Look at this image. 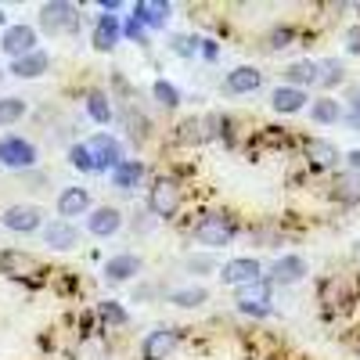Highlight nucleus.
I'll return each instance as SVG.
<instances>
[{
    "label": "nucleus",
    "mask_w": 360,
    "mask_h": 360,
    "mask_svg": "<svg viewBox=\"0 0 360 360\" xmlns=\"http://www.w3.org/2000/svg\"><path fill=\"white\" fill-rule=\"evenodd\" d=\"M342 119L349 123V130H360V90H356V94L349 98V108L342 112Z\"/></svg>",
    "instance_id": "38"
},
{
    "label": "nucleus",
    "mask_w": 360,
    "mask_h": 360,
    "mask_svg": "<svg viewBox=\"0 0 360 360\" xmlns=\"http://www.w3.org/2000/svg\"><path fill=\"white\" fill-rule=\"evenodd\" d=\"M141 270H144V259H141L137 252H119V256L105 259L101 274H105L108 285H127V281H134V278L141 274Z\"/></svg>",
    "instance_id": "10"
},
{
    "label": "nucleus",
    "mask_w": 360,
    "mask_h": 360,
    "mask_svg": "<svg viewBox=\"0 0 360 360\" xmlns=\"http://www.w3.org/2000/svg\"><path fill=\"white\" fill-rule=\"evenodd\" d=\"M123 37H130V40H137V44H148V33H144V25H137L134 18H127V22H123Z\"/></svg>",
    "instance_id": "39"
},
{
    "label": "nucleus",
    "mask_w": 360,
    "mask_h": 360,
    "mask_svg": "<svg viewBox=\"0 0 360 360\" xmlns=\"http://www.w3.org/2000/svg\"><path fill=\"white\" fill-rule=\"evenodd\" d=\"M169 15H173V8L162 4V0H141V4H134V15L130 18L137 25H148V29H162L169 22Z\"/></svg>",
    "instance_id": "18"
},
{
    "label": "nucleus",
    "mask_w": 360,
    "mask_h": 360,
    "mask_svg": "<svg viewBox=\"0 0 360 360\" xmlns=\"http://www.w3.org/2000/svg\"><path fill=\"white\" fill-rule=\"evenodd\" d=\"M0 25H4V29H8V15H4V11H0Z\"/></svg>",
    "instance_id": "44"
},
{
    "label": "nucleus",
    "mask_w": 360,
    "mask_h": 360,
    "mask_svg": "<svg viewBox=\"0 0 360 360\" xmlns=\"http://www.w3.org/2000/svg\"><path fill=\"white\" fill-rule=\"evenodd\" d=\"M0 224L15 234H33V231H44V209L40 205H29V202H15L0 213Z\"/></svg>",
    "instance_id": "7"
},
{
    "label": "nucleus",
    "mask_w": 360,
    "mask_h": 360,
    "mask_svg": "<svg viewBox=\"0 0 360 360\" xmlns=\"http://www.w3.org/2000/svg\"><path fill=\"white\" fill-rule=\"evenodd\" d=\"M176 342H180V332H176V328H155V332L144 335L141 356H144V360H169V353L176 349Z\"/></svg>",
    "instance_id": "14"
},
{
    "label": "nucleus",
    "mask_w": 360,
    "mask_h": 360,
    "mask_svg": "<svg viewBox=\"0 0 360 360\" xmlns=\"http://www.w3.org/2000/svg\"><path fill=\"white\" fill-rule=\"evenodd\" d=\"M310 115H314V123L332 127V123H339V119H342V105H339L332 94H324V98L310 101Z\"/></svg>",
    "instance_id": "27"
},
{
    "label": "nucleus",
    "mask_w": 360,
    "mask_h": 360,
    "mask_svg": "<svg viewBox=\"0 0 360 360\" xmlns=\"http://www.w3.org/2000/svg\"><path fill=\"white\" fill-rule=\"evenodd\" d=\"M79 25V8L76 4H62V0H51V4L40 8V29L51 37H62V33H76Z\"/></svg>",
    "instance_id": "5"
},
{
    "label": "nucleus",
    "mask_w": 360,
    "mask_h": 360,
    "mask_svg": "<svg viewBox=\"0 0 360 360\" xmlns=\"http://www.w3.org/2000/svg\"><path fill=\"white\" fill-rule=\"evenodd\" d=\"M169 303L176 310H198L209 303V288L205 285H184V288H173L169 292Z\"/></svg>",
    "instance_id": "22"
},
{
    "label": "nucleus",
    "mask_w": 360,
    "mask_h": 360,
    "mask_svg": "<svg viewBox=\"0 0 360 360\" xmlns=\"http://www.w3.org/2000/svg\"><path fill=\"white\" fill-rule=\"evenodd\" d=\"M234 234H238V224H234L227 213H205V217H198V224H195V242L205 245V249H224V245H231Z\"/></svg>",
    "instance_id": "1"
},
{
    "label": "nucleus",
    "mask_w": 360,
    "mask_h": 360,
    "mask_svg": "<svg viewBox=\"0 0 360 360\" xmlns=\"http://www.w3.org/2000/svg\"><path fill=\"white\" fill-rule=\"evenodd\" d=\"M127 224V217L119 213L115 205H98V209H90V217H86V234H94V238H112L119 234Z\"/></svg>",
    "instance_id": "11"
},
{
    "label": "nucleus",
    "mask_w": 360,
    "mask_h": 360,
    "mask_svg": "<svg viewBox=\"0 0 360 360\" xmlns=\"http://www.w3.org/2000/svg\"><path fill=\"white\" fill-rule=\"evenodd\" d=\"M44 245L54 252H72L79 245V227L72 220H51L44 224Z\"/></svg>",
    "instance_id": "13"
},
{
    "label": "nucleus",
    "mask_w": 360,
    "mask_h": 360,
    "mask_svg": "<svg viewBox=\"0 0 360 360\" xmlns=\"http://www.w3.org/2000/svg\"><path fill=\"white\" fill-rule=\"evenodd\" d=\"M101 8H105V11H119L123 4H119V0H101Z\"/></svg>",
    "instance_id": "43"
},
{
    "label": "nucleus",
    "mask_w": 360,
    "mask_h": 360,
    "mask_svg": "<svg viewBox=\"0 0 360 360\" xmlns=\"http://www.w3.org/2000/svg\"><path fill=\"white\" fill-rule=\"evenodd\" d=\"M310 83H317V62H292L285 69V86H295V90H307Z\"/></svg>",
    "instance_id": "25"
},
{
    "label": "nucleus",
    "mask_w": 360,
    "mask_h": 360,
    "mask_svg": "<svg viewBox=\"0 0 360 360\" xmlns=\"http://www.w3.org/2000/svg\"><path fill=\"white\" fill-rule=\"evenodd\" d=\"M37 44H40L37 29L25 25V22H15V25H8V29H0V51H4V58H11V62H15V58L33 54Z\"/></svg>",
    "instance_id": "6"
},
{
    "label": "nucleus",
    "mask_w": 360,
    "mask_h": 360,
    "mask_svg": "<svg viewBox=\"0 0 360 360\" xmlns=\"http://www.w3.org/2000/svg\"><path fill=\"white\" fill-rule=\"evenodd\" d=\"M98 314H101V321H105L108 328H123V324L130 321L127 307H123V303H115V299H105V303H98Z\"/></svg>",
    "instance_id": "32"
},
{
    "label": "nucleus",
    "mask_w": 360,
    "mask_h": 360,
    "mask_svg": "<svg viewBox=\"0 0 360 360\" xmlns=\"http://www.w3.org/2000/svg\"><path fill=\"white\" fill-rule=\"evenodd\" d=\"M169 51H173L176 58H191V54H198V40L188 37V33H176V37L169 40Z\"/></svg>",
    "instance_id": "35"
},
{
    "label": "nucleus",
    "mask_w": 360,
    "mask_h": 360,
    "mask_svg": "<svg viewBox=\"0 0 360 360\" xmlns=\"http://www.w3.org/2000/svg\"><path fill=\"white\" fill-rule=\"evenodd\" d=\"M307 90H295V86H274V94H270V108L281 112V115H295V112H303L307 108Z\"/></svg>",
    "instance_id": "21"
},
{
    "label": "nucleus",
    "mask_w": 360,
    "mask_h": 360,
    "mask_svg": "<svg viewBox=\"0 0 360 360\" xmlns=\"http://www.w3.org/2000/svg\"><path fill=\"white\" fill-rule=\"evenodd\" d=\"M0 270H4V274H11V278H29V274L37 270V259L25 256V252H18V249H8V252H0Z\"/></svg>",
    "instance_id": "23"
},
{
    "label": "nucleus",
    "mask_w": 360,
    "mask_h": 360,
    "mask_svg": "<svg viewBox=\"0 0 360 360\" xmlns=\"http://www.w3.org/2000/svg\"><path fill=\"white\" fill-rule=\"evenodd\" d=\"M198 54L205 58V62H217V58H220V47H217V40H198Z\"/></svg>",
    "instance_id": "40"
},
{
    "label": "nucleus",
    "mask_w": 360,
    "mask_h": 360,
    "mask_svg": "<svg viewBox=\"0 0 360 360\" xmlns=\"http://www.w3.org/2000/svg\"><path fill=\"white\" fill-rule=\"evenodd\" d=\"M292 37H295V33H292L288 25H278V29H270L266 47H270V51H281V47H288V44H292Z\"/></svg>",
    "instance_id": "36"
},
{
    "label": "nucleus",
    "mask_w": 360,
    "mask_h": 360,
    "mask_svg": "<svg viewBox=\"0 0 360 360\" xmlns=\"http://www.w3.org/2000/svg\"><path fill=\"white\" fill-rule=\"evenodd\" d=\"M108 353H105V346L98 342V339H86L83 346H79V353H76V360H105Z\"/></svg>",
    "instance_id": "37"
},
{
    "label": "nucleus",
    "mask_w": 360,
    "mask_h": 360,
    "mask_svg": "<svg viewBox=\"0 0 360 360\" xmlns=\"http://www.w3.org/2000/svg\"><path fill=\"white\" fill-rule=\"evenodd\" d=\"M346 162H349V173H360V152H349Z\"/></svg>",
    "instance_id": "42"
},
{
    "label": "nucleus",
    "mask_w": 360,
    "mask_h": 360,
    "mask_svg": "<svg viewBox=\"0 0 360 360\" xmlns=\"http://www.w3.org/2000/svg\"><path fill=\"white\" fill-rule=\"evenodd\" d=\"M317 83H321L324 90H332V86L346 83V69H342L339 58H324V62L317 65Z\"/></svg>",
    "instance_id": "29"
},
{
    "label": "nucleus",
    "mask_w": 360,
    "mask_h": 360,
    "mask_svg": "<svg viewBox=\"0 0 360 360\" xmlns=\"http://www.w3.org/2000/svg\"><path fill=\"white\" fill-rule=\"evenodd\" d=\"M176 209H180V184L173 176H155L152 188H148V213L159 220H169L176 217Z\"/></svg>",
    "instance_id": "4"
},
{
    "label": "nucleus",
    "mask_w": 360,
    "mask_h": 360,
    "mask_svg": "<svg viewBox=\"0 0 360 360\" xmlns=\"http://www.w3.org/2000/svg\"><path fill=\"white\" fill-rule=\"evenodd\" d=\"M86 115L94 119V123H101V127L112 123V105H108V94H105L101 86H94V90L86 94Z\"/></svg>",
    "instance_id": "28"
},
{
    "label": "nucleus",
    "mask_w": 360,
    "mask_h": 360,
    "mask_svg": "<svg viewBox=\"0 0 360 360\" xmlns=\"http://www.w3.org/2000/svg\"><path fill=\"white\" fill-rule=\"evenodd\" d=\"M307 159L314 162V166H321V169H328V166H335L342 155H339V148L332 144V141H321V137H310L307 141Z\"/></svg>",
    "instance_id": "24"
},
{
    "label": "nucleus",
    "mask_w": 360,
    "mask_h": 360,
    "mask_svg": "<svg viewBox=\"0 0 360 360\" xmlns=\"http://www.w3.org/2000/svg\"><path fill=\"white\" fill-rule=\"evenodd\" d=\"M0 79H4V69H0Z\"/></svg>",
    "instance_id": "45"
},
{
    "label": "nucleus",
    "mask_w": 360,
    "mask_h": 360,
    "mask_svg": "<svg viewBox=\"0 0 360 360\" xmlns=\"http://www.w3.org/2000/svg\"><path fill=\"white\" fill-rule=\"evenodd\" d=\"M40 162V148L33 141H25L18 134L0 137V166L4 169H33Z\"/></svg>",
    "instance_id": "2"
},
{
    "label": "nucleus",
    "mask_w": 360,
    "mask_h": 360,
    "mask_svg": "<svg viewBox=\"0 0 360 360\" xmlns=\"http://www.w3.org/2000/svg\"><path fill=\"white\" fill-rule=\"evenodd\" d=\"M152 98H155L162 108H176L180 101H184V94H180V86H173L169 79H155V83H152Z\"/></svg>",
    "instance_id": "30"
},
{
    "label": "nucleus",
    "mask_w": 360,
    "mask_h": 360,
    "mask_svg": "<svg viewBox=\"0 0 360 360\" xmlns=\"http://www.w3.org/2000/svg\"><path fill=\"white\" fill-rule=\"evenodd\" d=\"M234 307L238 314H249V317H270V281H252L245 288H238L234 295Z\"/></svg>",
    "instance_id": "8"
},
{
    "label": "nucleus",
    "mask_w": 360,
    "mask_h": 360,
    "mask_svg": "<svg viewBox=\"0 0 360 360\" xmlns=\"http://www.w3.org/2000/svg\"><path fill=\"white\" fill-rule=\"evenodd\" d=\"M263 86V72L256 65H238L224 76V90L227 94H256Z\"/></svg>",
    "instance_id": "16"
},
{
    "label": "nucleus",
    "mask_w": 360,
    "mask_h": 360,
    "mask_svg": "<svg viewBox=\"0 0 360 360\" xmlns=\"http://www.w3.org/2000/svg\"><path fill=\"white\" fill-rule=\"evenodd\" d=\"M47 69H51V54L44 47H37L33 54L15 58V62H11V76H18V79H40Z\"/></svg>",
    "instance_id": "19"
},
{
    "label": "nucleus",
    "mask_w": 360,
    "mask_h": 360,
    "mask_svg": "<svg viewBox=\"0 0 360 360\" xmlns=\"http://www.w3.org/2000/svg\"><path fill=\"white\" fill-rule=\"evenodd\" d=\"M69 159H72V166H76L79 173H98V162L90 159V152H86V148H83V141L69 148Z\"/></svg>",
    "instance_id": "34"
},
{
    "label": "nucleus",
    "mask_w": 360,
    "mask_h": 360,
    "mask_svg": "<svg viewBox=\"0 0 360 360\" xmlns=\"http://www.w3.org/2000/svg\"><path fill=\"white\" fill-rule=\"evenodd\" d=\"M83 148L90 152V159L98 162V173H112L119 162L127 159V152H123V144H119V137L115 134H108V130H98V134H90L86 141H83Z\"/></svg>",
    "instance_id": "3"
},
{
    "label": "nucleus",
    "mask_w": 360,
    "mask_h": 360,
    "mask_svg": "<svg viewBox=\"0 0 360 360\" xmlns=\"http://www.w3.org/2000/svg\"><path fill=\"white\" fill-rule=\"evenodd\" d=\"M184 266H188V274H213L217 259L209 256V252H191V256L184 259Z\"/></svg>",
    "instance_id": "33"
},
{
    "label": "nucleus",
    "mask_w": 360,
    "mask_h": 360,
    "mask_svg": "<svg viewBox=\"0 0 360 360\" xmlns=\"http://www.w3.org/2000/svg\"><path fill=\"white\" fill-rule=\"evenodd\" d=\"M123 40V22L115 15H98L94 18V29H90V44L98 51H115V44Z\"/></svg>",
    "instance_id": "15"
},
{
    "label": "nucleus",
    "mask_w": 360,
    "mask_h": 360,
    "mask_svg": "<svg viewBox=\"0 0 360 360\" xmlns=\"http://www.w3.org/2000/svg\"><path fill=\"white\" fill-rule=\"evenodd\" d=\"M332 198L342 202V205H356V202H360V173H342V176H335Z\"/></svg>",
    "instance_id": "26"
},
{
    "label": "nucleus",
    "mask_w": 360,
    "mask_h": 360,
    "mask_svg": "<svg viewBox=\"0 0 360 360\" xmlns=\"http://www.w3.org/2000/svg\"><path fill=\"white\" fill-rule=\"evenodd\" d=\"M310 274V266H307V259L303 256H295V252H288V256H278L274 263H270V285H295V281H303Z\"/></svg>",
    "instance_id": "12"
},
{
    "label": "nucleus",
    "mask_w": 360,
    "mask_h": 360,
    "mask_svg": "<svg viewBox=\"0 0 360 360\" xmlns=\"http://www.w3.org/2000/svg\"><path fill=\"white\" fill-rule=\"evenodd\" d=\"M90 213V191L86 188H62L58 195V220H72V217H86Z\"/></svg>",
    "instance_id": "17"
},
{
    "label": "nucleus",
    "mask_w": 360,
    "mask_h": 360,
    "mask_svg": "<svg viewBox=\"0 0 360 360\" xmlns=\"http://www.w3.org/2000/svg\"><path fill=\"white\" fill-rule=\"evenodd\" d=\"M144 176H148V166L141 159H123V162L112 169V184L123 188V191H137L144 184Z\"/></svg>",
    "instance_id": "20"
},
{
    "label": "nucleus",
    "mask_w": 360,
    "mask_h": 360,
    "mask_svg": "<svg viewBox=\"0 0 360 360\" xmlns=\"http://www.w3.org/2000/svg\"><path fill=\"white\" fill-rule=\"evenodd\" d=\"M346 47H349L353 54H360V29H353V33L346 37Z\"/></svg>",
    "instance_id": "41"
},
{
    "label": "nucleus",
    "mask_w": 360,
    "mask_h": 360,
    "mask_svg": "<svg viewBox=\"0 0 360 360\" xmlns=\"http://www.w3.org/2000/svg\"><path fill=\"white\" fill-rule=\"evenodd\" d=\"M220 281L231 285V288H245L252 281H263V266L252 256H238V259H231V263L220 266Z\"/></svg>",
    "instance_id": "9"
},
{
    "label": "nucleus",
    "mask_w": 360,
    "mask_h": 360,
    "mask_svg": "<svg viewBox=\"0 0 360 360\" xmlns=\"http://www.w3.org/2000/svg\"><path fill=\"white\" fill-rule=\"evenodd\" d=\"M22 115H25V98H15V94L0 98V127H15Z\"/></svg>",
    "instance_id": "31"
}]
</instances>
